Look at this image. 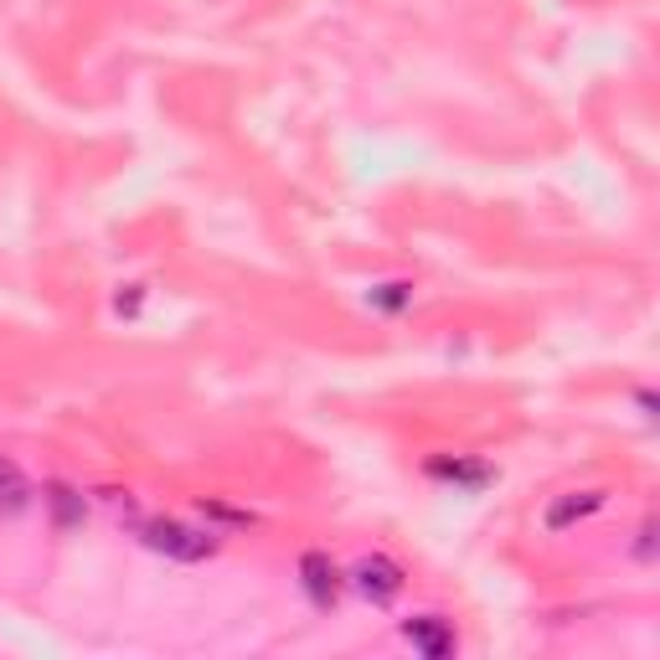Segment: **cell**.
<instances>
[{"instance_id": "1", "label": "cell", "mask_w": 660, "mask_h": 660, "mask_svg": "<svg viewBox=\"0 0 660 660\" xmlns=\"http://www.w3.org/2000/svg\"><path fill=\"white\" fill-rule=\"evenodd\" d=\"M140 542L151 547V553L171 557V563H207L217 557V532H196V526L176 522V516H151V522H140Z\"/></svg>"}, {"instance_id": "2", "label": "cell", "mask_w": 660, "mask_h": 660, "mask_svg": "<svg viewBox=\"0 0 660 660\" xmlns=\"http://www.w3.org/2000/svg\"><path fill=\"white\" fill-rule=\"evenodd\" d=\"M351 584H357L361 599H372V604H392L398 594H403V568H398L392 557L372 553V557H361L357 568H351Z\"/></svg>"}, {"instance_id": "3", "label": "cell", "mask_w": 660, "mask_h": 660, "mask_svg": "<svg viewBox=\"0 0 660 660\" xmlns=\"http://www.w3.org/2000/svg\"><path fill=\"white\" fill-rule=\"evenodd\" d=\"M300 588H305V599L316 604V609H336L346 578H341V568H336L326 553H305L300 557Z\"/></svg>"}, {"instance_id": "4", "label": "cell", "mask_w": 660, "mask_h": 660, "mask_svg": "<svg viewBox=\"0 0 660 660\" xmlns=\"http://www.w3.org/2000/svg\"><path fill=\"white\" fill-rule=\"evenodd\" d=\"M403 635H408V646L419 650V656H429V660H444V656H454V650H460V635H454V625H450V619H439V615L408 619Z\"/></svg>"}, {"instance_id": "5", "label": "cell", "mask_w": 660, "mask_h": 660, "mask_svg": "<svg viewBox=\"0 0 660 660\" xmlns=\"http://www.w3.org/2000/svg\"><path fill=\"white\" fill-rule=\"evenodd\" d=\"M42 506H47V516H52V526H58V532H73V526H83V516H89V501H83V491H73L68 481L47 485Z\"/></svg>"}, {"instance_id": "6", "label": "cell", "mask_w": 660, "mask_h": 660, "mask_svg": "<svg viewBox=\"0 0 660 660\" xmlns=\"http://www.w3.org/2000/svg\"><path fill=\"white\" fill-rule=\"evenodd\" d=\"M31 506V481L11 454H0V516H21Z\"/></svg>"}, {"instance_id": "7", "label": "cell", "mask_w": 660, "mask_h": 660, "mask_svg": "<svg viewBox=\"0 0 660 660\" xmlns=\"http://www.w3.org/2000/svg\"><path fill=\"white\" fill-rule=\"evenodd\" d=\"M599 506H604V491L568 495V501H557V506H547V532H568L573 522H584V516H594Z\"/></svg>"}, {"instance_id": "8", "label": "cell", "mask_w": 660, "mask_h": 660, "mask_svg": "<svg viewBox=\"0 0 660 660\" xmlns=\"http://www.w3.org/2000/svg\"><path fill=\"white\" fill-rule=\"evenodd\" d=\"M429 475H434V481H454V485H470V491H481L485 481H491V470L485 465H460V460H434V465H429Z\"/></svg>"}, {"instance_id": "9", "label": "cell", "mask_w": 660, "mask_h": 660, "mask_svg": "<svg viewBox=\"0 0 660 660\" xmlns=\"http://www.w3.org/2000/svg\"><path fill=\"white\" fill-rule=\"evenodd\" d=\"M367 300H372L377 310H403V305L413 300V289H408V285H377Z\"/></svg>"}, {"instance_id": "10", "label": "cell", "mask_w": 660, "mask_h": 660, "mask_svg": "<svg viewBox=\"0 0 660 660\" xmlns=\"http://www.w3.org/2000/svg\"><path fill=\"white\" fill-rule=\"evenodd\" d=\"M202 516H217V522H227V526H254V516H248V511L223 506V501H202Z\"/></svg>"}, {"instance_id": "11", "label": "cell", "mask_w": 660, "mask_h": 660, "mask_svg": "<svg viewBox=\"0 0 660 660\" xmlns=\"http://www.w3.org/2000/svg\"><path fill=\"white\" fill-rule=\"evenodd\" d=\"M650 537H656V522L640 526V542H635V557H640V563H650Z\"/></svg>"}]
</instances>
